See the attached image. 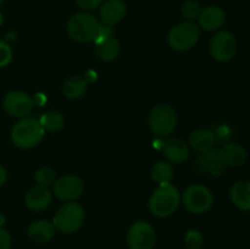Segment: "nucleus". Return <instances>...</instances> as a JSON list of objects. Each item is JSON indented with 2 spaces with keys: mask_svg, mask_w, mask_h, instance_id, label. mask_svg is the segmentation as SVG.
I'll list each match as a JSON object with an SVG mask.
<instances>
[{
  "mask_svg": "<svg viewBox=\"0 0 250 249\" xmlns=\"http://www.w3.org/2000/svg\"><path fill=\"white\" fill-rule=\"evenodd\" d=\"M43 127L39 124L38 119L27 116L20 119L11 128V141L17 148L31 149L38 145L44 138Z\"/></svg>",
  "mask_w": 250,
  "mask_h": 249,
  "instance_id": "f257e3e1",
  "label": "nucleus"
},
{
  "mask_svg": "<svg viewBox=\"0 0 250 249\" xmlns=\"http://www.w3.org/2000/svg\"><path fill=\"white\" fill-rule=\"evenodd\" d=\"M181 204V193L173 185L159 186L149 199V210L156 217H167L175 214Z\"/></svg>",
  "mask_w": 250,
  "mask_h": 249,
  "instance_id": "f03ea898",
  "label": "nucleus"
},
{
  "mask_svg": "<svg viewBox=\"0 0 250 249\" xmlns=\"http://www.w3.org/2000/svg\"><path fill=\"white\" fill-rule=\"evenodd\" d=\"M100 21L90 12L82 11L72 15L66 26L67 36L77 43L94 42L99 32Z\"/></svg>",
  "mask_w": 250,
  "mask_h": 249,
  "instance_id": "7ed1b4c3",
  "label": "nucleus"
},
{
  "mask_svg": "<svg viewBox=\"0 0 250 249\" xmlns=\"http://www.w3.org/2000/svg\"><path fill=\"white\" fill-rule=\"evenodd\" d=\"M85 219L84 209L76 202H66L54 216L53 224L59 232L71 234L82 227Z\"/></svg>",
  "mask_w": 250,
  "mask_h": 249,
  "instance_id": "20e7f679",
  "label": "nucleus"
},
{
  "mask_svg": "<svg viewBox=\"0 0 250 249\" xmlns=\"http://www.w3.org/2000/svg\"><path fill=\"white\" fill-rule=\"evenodd\" d=\"M149 127L159 137H168L177 126L175 109L166 103L155 105L149 114Z\"/></svg>",
  "mask_w": 250,
  "mask_h": 249,
  "instance_id": "39448f33",
  "label": "nucleus"
},
{
  "mask_svg": "<svg viewBox=\"0 0 250 249\" xmlns=\"http://www.w3.org/2000/svg\"><path fill=\"white\" fill-rule=\"evenodd\" d=\"M181 203L186 209L195 215L205 214L214 204V195L211 190L203 185H192L186 188L181 195Z\"/></svg>",
  "mask_w": 250,
  "mask_h": 249,
  "instance_id": "423d86ee",
  "label": "nucleus"
},
{
  "mask_svg": "<svg viewBox=\"0 0 250 249\" xmlns=\"http://www.w3.org/2000/svg\"><path fill=\"white\" fill-rule=\"evenodd\" d=\"M200 38V28L194 22H182L168 32L167 42L173 50L187 51L197 45Z\"/></svg>",
  "mask_w": 250,
  "mask_h": 249,
  "instance_id": "0eeeda50",
  "label": "nucleus"
},
{
  "mask_svg": "<svg viewBox=\"0 0 250 249\" xmlns=\"http://www.w3.org/2000/svg\"><path fill=\"white\" fill-rule=\"evenodd\" d=\"M209 50L212 59L219 62H229L238 50L236 36L229 31H217L210 41Z\"/></svg>",
  "mask_w": 250,
  "mask_h": 249,
  "instance_id": "6e6552de",
  "label": "nucleus"
},
{
  "mask_svg": "<svg viewBox=\"0 0 250 249\" xmlns=\"http://www.w3.org/2000/svg\"><path fill=\"white\" fill-rule=\"evenodd\" d=\"M2 107L7 115L16 119H23L31 115L34 107V100L28 93L21 90L9 92L2 99Z\"/></svg>",
  "mask_w": 250,
  "mask_h": 249,
  "instance_id": "1a4fd4ad",
  "label": "nucleus"
},
{
  "mask_svg": "<svg viewBox=\"0 0 250 249\" xmlns=\"http://www.w3.org/2000/svg\"><path fill=\"white\" fill-rule=\"evenodd\" d=\"M155 242V231L149 222L137 221L129 227L127 233V244L129 249H153Z\"/></svg>",
  "mask_w": 250,
  "mask_h": 249,
  "instance_id": "9d476101",
  "label": "nucleus"
},
{
  "mask_svg": "<svg viewBox=\"0 0 250 249\" xmlns=\"http://www.w3.org/2000/svg\"><path fill=\"white\" fill-rule=\"evenodd\" d=\"M84 190V183L78 176L66 175L58 178L53 185V192L60 200L75 202L82 195Z\"/></svg>",
  "mask_w": 250,
  "mask_h": 249,
  "instance_id": "9b49d317",
  "label": "nucleus"
},
{
  "mask_svg": "<svg viewBox=\"0 0 250 249\" xmlns=\"http://www.w3.org/2000/svg\"><path fill=\"white\" fill-rule=\"evenodd\" d=\"M127 5L124 0H104L99 6V21L114 27L125 19Z\"/></svg>",
  "mask_w": 250,
  "mask_h": 249,
  "instance_id": "f8f14e48",
  "label": "nucleus"
},
{
  "mask_svg": "<svg viewBox=\"0 0 250 249\" xmlns=\"http://www.w3.org/2000/svg\"><path fill=\"white\" fill-rule=\"evenodd\" d=\"M197 167L199 168V171L207 173V175L219 177L225 172L226 166L222 163L219 150L211 148L209 150L199 153L197 159Z\"/></svg>",
  "mask_w": 250,
  "mask_h": 249,
  "instance_id": "ddd939ff",
  "label": "nucleus"
},
{
  "mask_svg": "<svg viewBox=\"0 0 250 249\" xmlns=\"http://www.w3.org/2000/svg\"><path fill=\"white\" fill-rule=\"evenodd\" d=\"M197 21L199 28L207 32H216L226 22V12L220 6L211 5V6L202 9V12H200Z\"/></svg>",
  "mask_w": 250,
  "mask_h": 249,
  "instance_id": "4468645a",
  "label": "nucleus"
},
{
  "mask_svg": "<svg viewBox=\"0 0 250 249\" xmlns=\"http://www.w3.org/2000/svg\"><path fill=\"white\" fill-rule=\"evenodd\" d=\"M53 200V193L48 187L37 185L26 193L24 204L32 211H43L50 205Z\"/></svg>",
  "mask_w": 250,
  "mask_h": 249,
  "instance_id": "2eb2a0df",
  "label": "nucleus"
},
{
  "mask_svg": "<svg viewBox=\"0 0 250 249\" xmlns=\"http://www.w3.org/2000/svg\"><path fill=\"white\" fill-rule=\"evenodd\" d=\"M95 54L98 58L104 62L114 61L119 56L120 43L114 36L106 34H98L94 39Z\"/></svg>",
  "mask_w": 250,
  "mask_h": 249,
  "instance_id": "dca6fc26",
  "label": "nucleus"
},
{
  "mask_svg": "<svg viewBox=\"0 0 250 249\" xmlns=\"http://www.w3.org/2000/svg\"><path fill=\"white\" fill-rule=\"evenodd\" d=\"M220 156L225 166L229 167H241L248 159L246 148L238 143H227L219 150Z\"/></svg>",
  "mask_w": 250,
  "mask_h": 249,
  "instance_id": "f3484780",
  "label": "nucleus"
},
{
  "mask_svg": "<svg viewBox=\"0 0 250 249\" xmlns=\"http://www.w3.org/2000/svg\"><path fill=\"white\" fill-rule=\"evenodd\" d=\"M164 154L172 164H183L189 156V146L180 138H168L163 142Z\"/></svg>",
  "mask_w": 250,
  "mask_h": 249,
  "instance_id": "a211bd4d",
  "label": "nucleus"
},
{
  "mask_svg": "<svg viewBox=\"0 0 250 249\" xmlns=\"http://www.w3.org/2000/svg\"><path fill=\"white\" fill-rule=\"evenodd\" d=\"M56 228L54 224L48 220H37L28 226L27 234L34 243H48L55 236Z\"/></svg>",
  "mask_w": 250,
  "mask_h": 249,
  "instance_id": "6ab92c4d",
  "label": "nucleus"
},
{
  "mask_svg": "<svg viewBox=\"0 0 250 249\" xmlns=\"http://www.w3.org/2000/svg\"><path fill=\"white\" fill-rule=\"evenodd\" d=\"M229 198L234 207L243 211H250V181H237L229 189Z\"/></svg>",
  "mask_w": 250,
  "mask_h": 249,
  "instance_id": "aec40b11",
  "label": "nucleus"
},
{
  "mask_svg": "<svg viewBox=\"0 0 250 249\" xmlns=\"http://www.w3.org/2000/svg\"><path fill=\"white\" fill-rule=\"evenodd\" d=\"M215 134L214 132L208 128H198L193 131L189 136V145L194 150L202 151L209 150L214 148Z\"/></svg>",
  "mask_w": 250,
  "mask_h": 249,
  "instance_id": "412c9836",
  "label": "nucleus"
},
{
  "mask_svg": "<svg viewBox=\"0 0 250 249\" xmlns=\"http://www.w3.org/2000/svg\"><path fill=\"white\" fill-rule=\"evenodd\" d=\"M88 82L83 76H71L62 85V93L67 99H80L87 92Z\"/></svg>",
  "mask_w": 250,
  "mask_h": 249,
  "instance_id": "4be33fe9",
  "label": "nucleus"
},
{
  "mask_svg": "<svg viewBox=\"0 0 250 249\" xmlns=\"http://www.w3.org/2000/svg\"><path fill=\"white\" fill-rule=\"evenodd\" d=\"M151 178L159 186L168 185L173 178V167L167 161H159L151 168Z\"/></svg>",
  "mask_w": 250,
  "mask_h": 249,
  "instance_id": "5701e85b",
  "label": "nucleus"
},
{
  "mask_svg": "<svg viewBox=\"0 0 250 249\" xmlns=\"http://www.w3.org/2000/svg\"><path fill=\"white\" fill-rule=\"evenodd\" d=\"M39 124L43 127L44 131L48 132H58L65 124V119H63L62 114L59 111H48L44 112L41 117L38 119Z\"/></svg>",
  "mask_w": 250,
  "mask_h": 249,
  "instance_id": "b1692460",
  "label": "nucleus"
},
{
  "mask_svg": "<svg viewBox=\"0 0 250 249\" xmlns=\"http://www.w3.org/2000/svg\"><path fill=\"white\" fill-rule=\"evenodd\" d=\"M200 12H202V7H200L199 2L194 1V0H187L181 7V14H182L186 22L197 21Z\"/></svg>",
  "mask_w": 250,
  "mask_h": 249,
  "instance_id": "393cba45",
  "label": "nucleus"
},
{
  "mask_svg": "<svg viewBox=\"0 0 250 249\" xmlns=\"http://www.w3.org/2000/svg\"><path fill=\"white\" fill-rule=\"evenodd\" d=\"M34 180L39 186L49 187V186L54 185V182L56 181V173L51 167H42L36 171Z\"/></svg>",
  "mask_w": 250,
  "mask_h": 249,
  "instance_id": "a878e982",
  "label": "nucleus"
},
{
  "mask_svg": "<svg viewBox=\"0 0 250 249\" xmlns=\"http://www.w3.org/2000/svg\"><path fill=\"white\" fill-rule=\"evenodd\" d=\"M185 244L187 249H202L204 244V236L199 229H189L185 236Z\"/></svg>",
  "mask_w": 250,
  "mask_h": 249,
  "instance_id": "bb28decb",
  "label": "nucleus"
},
{
  "mask_svg": "<svg viewBox=\"0 0 250 249\" xmlns=\"http://www.w3.org/2000/svg\"><path fill=\"white\" fill-rule=\"evenodd\" d=\"M12 49L10 43L5 41H0V67H6L12 61Z\"/></svg>",
  "mask_w": 250,
  "mask_h": 249,
  "instance_id": "cd10ccee",
  "label": "nucleus"
},
{
  "mask_svg": "<svg viewBox=\"0 0 250 249\" xmlns=\"http://www.w3.org/2000/svg\"><path fill=\"white\" fill-rule=\"evenodd\" d=\"M75 1L80 9H82L83 11L89 12L98 9L103 4L104 0H75Z\"/></svg>",
  "mask_w": 250,
  "mask_h": 249,
  "instance_id": "c85d7f7f",
  "label": "nucleus"
},
{
  "mask_svg": "<svg viewBox=\"0 0 250 249\" xmlns=\"http://www.w3.org/2000/svg\"><path fill=\"white\" fill-rule=\"evenodd\" d=\"M12 244V238L10 232L4 226H0V249H10Z\"/></svg>",
  "mask_w": 250,
  "mask_h": 249,
  "instance_id": "c756f323",
  "label": "nucleus"
},
{
  "mask_svg": "<svg viewBox=\"0 0 250 249\" xmlns=\"http://www.w3.org/2000/svg\"><path fill=\"white\" fill-rule=\"evenodd\" d=\"M33 100H34V105L37 104L39 105V106H43L48 99H46V97L43 94V93H38V94H36V97L33 98Z\"/></svg>",
  "mask_w": 250,
  "mask_h": 249,
  "instance_id": "7c9ffc66",
  "label": "nucleus"
},
{
  "mask_svg": "<svg viewBox=\"0 0 250 249\" xmlns=\"http://www.w3.org/2000/svg\"><path fill=\"white\" fill-rule=\"evenodd\" d=\"M7 181V171L6 168L4 167L2 165H0V187H2V186L6 183Z\"/></svg>",
  "mask_w": 250,
  "mask_h": 249,
  "instance_id": "2f4dec72",
  "label": "nucleus"
},
{
  "mask_svg": "<svg viewBox=\"0 0 250 249\" xmlns=\"http://www.w3.org/2000/svg\"><path fill=\"white\" fill-rule=\"evenodd\" d=\"M15 39H16V34H15L14 32H10V33L6 34V39H5V42H7V43H9V42L15 41Z\"/></svg>",
  "mask_w": 250,
  "mask_h": 249,
  "instance_id": "473e14b6",
  "label": "nucleus"
},
{
  "mask_svg": "<svg viewBox=\"0 0 250 249\" xmlns=\"http://www.w3.org/2000/svg\"><path fill=\"white\" fill-rule=\"evenodd\" d=\"M2 22H4V16H2V12L0 11V27H1Z\"/></svg>",
  "mask_w": 250,
  "mask_h": 249,
  "instance_id": "72a5a7b5",
  "label": "nucleus"
},
{
  "mask_svg": "<svg viewBox=\"0 0 250 249\" xmlns=\"http://www.w3.org/2000/svg\"><path fill=\"white\" fill-rule=\"evenodd\" d=\"M5 1H6V0H0V5H1V4H4Z\"/></svg>",
  "mask_w": 250,
  "mask_h": 249,
  "instance_id": "f704fd0d",
  "label": "nucleus"
}]
</instances>
